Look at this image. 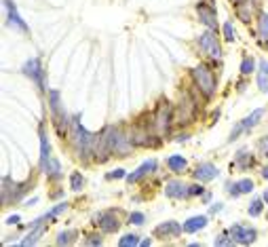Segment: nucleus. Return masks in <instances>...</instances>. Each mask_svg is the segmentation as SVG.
Masks as SVG:
<instances>
[{
	"label": "nucleus",
	"instance_id": "1",
	"mask_svg": "<svg viewBox=\"0 0 268 247\" xmlns=\"http://www.w3.org/2000/svg\"><path fill=\"white\" fill-rule=\"evenodd\" d=\"M81 116H76L74 121H72V144L76 148V152L78 156L83 158V161H87L93 152H95V140H97V135H93L85 129V127L81 125V121H78Z\"/></svg>",
	"mask_w": 268,
	"mask_h": 247
},
{
	"label": "nucleus",
	"instance_id": "2",
	"mask_svg": "<svg viewBox=\"0 0 268 247\" xmlns=\"http://www.w3.org/2000/svg\"><path fill=\"white\" fill-rule=\"evenodd\" d=\"M192 81L196 85V89H199L205 98H214V93L218 89V83H216V74L211 72L207 66H196L192 68Z\"/></svg>",
	"mask_w": 268,
	"mask_h": 247
},
{
	"label": "nucleus",
	"instance_id": "3",
	"mask_svg": "<svg viewBox=\"0 0 268 247\" xmlns=\"http://www.w3.org/2000/svg\"><path fill=\"white\" fill-rule=\"evenodd\" d=\"M173 108L167 99H161L159 106H156V112H154V118H152V125H154V131L159 138H165L171 129V123H173Z\"/></svg>",
	"mask_w": 268,
	"mask_h": 247
},
{
	"label": "nucleus",
	"instance_id": "4",
	"mask_svg": "<svg viewBox=\"0 0 268 247\" xmlns=\"http://www.w3.org/2000/svg\"><path fill=\"white\" fill-rule=\"evenodd\" d=\"M49 106H51V116H53L55 129H57V133L64 138V135L68 133V121H70V118L66 116V110L61 108L57 91H49Z\"/></svg>",
	"mask_w": 268,
	"mask_h": 247
},
{
	"label": "nucleus",
	"instance_id": "5",
	"mask_svg": "<svg viewBox=\"0 0 268 247\" xmlns=\"http://www.w3.org/2000/svg\"><path fill=\"white\" fill-rule=\"evenodd\" d=\"M194 114H196V101L190 98V95H184L182 99H179V106H178V112L173 114L176 116V121L179 125H186V123H190L194 121Z\"/></svg>",
	"mask_w": 268,
	"mask_h": 247
},
{
	"label": "nucleus",
	"instance_id": "6",
	"mask_svg": "<svg viewBox=\"0 0 268 247\" xmlns=\"http://www.w3.org/2000/svg\"><path fill=\"white\" fill-rule=\"evenodd\" d=\"M129 140H131L133 146H152V144H159V140H154V135H152V129H148L146 125H135V127H133Z\"/></svg>",
	"mask_w": 268,
	"mask_h": 247
},
{
	"label": "nucleus",
	"instance_id": "7",
	"mask_svg": "<svg viewBox=\"0 0 268 247\" xmlns=\"http://www.w3.org/2000/svg\"><path fill=\"white\" fill-rule=\"evenodd\" d=\"M199 47H201V51L205 55H209V57H214L218 59L220 55H222V49H220V43H218V38L214 32H203V34L199 36Z\"/></svg>",
	"mask_w": 268,
	"mask_h": 247
},
{
	"label": "nucleus",
	"instance_id": "8",
	"mask_svg": "<svg viewBox=\"0 0 268 247\" xmlns=\"http://www.w3.org/2000/svg\"><path fill=\"white\" fill-rule=\"evenodd\" d=\"M228 235L232 237V241L234 243H241V245H249V243H254L256 241V228H251V226H245V224H234L230 226V230H228Z\"/></svg>",
	"mask_w": 268,
	"mask_h": 247
},
{
	"label": "nucleus",
	"instance_id": "9",
	"mask_svg": "<svg viewBox=\"0 0 268 247\" xmlns=\"http://www.w3.org/2000/svg\"><path fill=\"white\" fill-rule=\"evenodd\" d=\"M262 116H264V110H262V108L254 110V112H251V114L245 118V121H241V123L232 129V133H230V142H234L243 131H251V129H254V127L260 123V118H262Z\"/></svg>",
	"mask_w": 268,
	"mask_h": 247
},
{
	"label": "nucleus",
	"instance_id": "10",
	"mask_svg": "<svg viewBox=\"0 0 268 247\" xmlns=\"http://www.w3.org/2000/svg\"><path fill=\"white\" fill-rule=\"evenodd\" d=\"M23 74L32 78V81L38 85V89H41V91H45L43 68H41V61H38V59H30V61H26V66H23Z\"/></svg>",
	"mask_w": 268,
	"mask_h": 247
},
{
	"label": "nucleus",
	"instance_id": "11",
	"mask_svg": "<svg viewBox=\"0 0 268 247\" xmlns=\"http://www.w3.org/2000/svg\"><path fill=\"white\" fill-rule=\"evenodd\" d=\"M95 224H99V228L104 230V233H116V230L121 228V222H118L114 211H104V213H99V216H95Z\"/></svg>",
	"mask_w": 268,
	"mask_h": 247
},
{
	"label": "nucleus",
	"instance_id": "12",
	"mask_svg": "<svg viewBox=\"0 0 268 247\" xmlns=\"http://www.w3.org/2000/svg\"><path fill=\"white\" fill-rule=\"evenodd\" d=\"M196 13H199V19L207 26L209 30H218V17H216V6L211 4H196Z\"/></svg>",
	"mask_w": 268,
	"mask_h": 247
},
{
	"label": "nucleus",
	"instance_id": "13",
	"mask_svg": "<svg viewBox=\"0 0 268 247\" xmlns=\"http://www.w3.org/2000/svg\"><path fill=\"white\" fill-rule=\"evenodd\" d=\"M182 226L178 224V222H173V220H169V222H163V224H159L154 228V237H161V239H176V237H179V233H182Z\"/></svg>",
	"mask_w": 268,
	"mask_h": 247
},
{
	"label": "nucleus",
	"instance_id": "14",
	"mask_svg": "<svg viewBox=\"0 0 268 247\" xmlns=\"http://www.w3.org/2000/svg\"><path fill=\"white\" fill-rule=\"evenodd\" d=\"M192 175H194V180H199V182H209V180L218 178L220 169H218L216 165H211V163H203V165H199L192 171Z\"/></svg>",
	"mask_w": 268,
	"mask_h": 247
},
{
	"label": "nucleus",
	"instance_id": "15",
	"mask_svg": "<svg viewBox=\"0 0 268 247\" xmlns=\"http://www.w3.org/2000/svg\"><path fill=\"white\" fill-rule=\"evenodd\" d=\"M236 4V17H239L243 23H249L251 17H254V9H256V0H239Z\"/></svg>",
	"mask_w": 268,
	"mask_h": 247
},
{
	"label": "nucleus",
	"instance_id": "16",
	"mask_svg": "<svg viewBox=\"0 0 268 247\" xmlns=\"http://www.w3.org/2000/svg\"><path fill=\"white\" fill-rule=\"evenodd\" d=\"M45 222H46V218H38L34 224H32V233H30L26 239H21L19 245H26V247H28V245L38 243V239L45 235Z\"/></svg>",
	"mask_w": 268,
	"mask_h": 247
},
{
	"label": "nucleus",
	"instance_id": "17",
	"mask_svg": "<svg viewBox=\"0 0 268 247\" xmlns=\"http://www.w3.org/2000/svg\"><path fill=\"white\" fill-rule=\"evenodd\" d=\"M154 169H156V161H154V158H148L146 163H141V165H139V169H137V171H133V173L127 175V182H129V184H135V182H139L141 178H144V175L152 173Z\"/></svg>",
	"mask_w": 268,
	"mask_h": 247
},
{
	"label": "nucleus",
	"instance_id": "18",
	"mask_svg": "<svg viewBox=\"0 0 268 247\" xmlns=\"http://www.w3.org/2000/svg\"><path fill=\"white\" fill-rule=\"evenodd\" d=\"M4 9H6V13H9V26L17 28V30H21V32H28L26 21L19 17V13H17V9H15V4L11 2V0H4Z\"/></svg>",
	"mask_w": 268,
	"mask_h": 247
},
{
	"label": "nucleus",
	"instance_id": "19",
	"mask_svg": "<svg viewBox=\"0 0 268 247\" xmlns=\"http://www.w3.org/2000/svg\"><path fill=\"white\" fill-rule=\"evenodd\" d=\"M165 195H167L169 198H184V197H188V184L173 180L167 184V188H165Z\"/></svg>",
	"mask_w": 268,
	"mask_h": 247
},
{
	"label": "nucleus",
	"instance_id": "20",
	"mask_svg": "<svg viewBox=\"0 0 268 247\" xmlns=\"http://www.w3.org/2000/svg\"><path fill=\"white\" fill-rule=\"evenodd\" d=\"M51 158V146H49V138L45 133V125H41V167L45 169L46 163Z\"/></svg>",
	"mask_w": 268,
	"mask_h": 247
},
{
	"label": "nucleus",
	"instance_id": "21",
	"mask_svg": "<svg viewBox=\"0 0 268 247\" xmlns=\"http://www.w3.org/2000/svg\"><path fill=\"white\" fill-rule=\"evenodd\" d=\"M228 193H230L232 197L254 193V182L251 180H241V182H236V184H228Z\"/></svg>",
	"mask_w": 268,
	"mask_h": 247
},
{
	"label": "nucleus",
	"instance_id": "22",
	"mask_svg": "<svg viewBox=\"0 0 268 247\" xmlns=\"http://www.w3.org/2000/svg\"><path fill=\"white\" fill-rule=\"evenodd\" d=\"M207 216H194V218H190V220H186L184 222V233H196V230H201V228H205L207 226Z\"/></svg>",
	"mask_w": 268,
	"mask_h": 247
},
{
	"label": "nucleus",
	"instance_id": "23",
	"mask_svg": "<svg viewBox=\"0 0 268 247\" xmlns=\"http://www.w3.org/2000/svg\"><path fill=\"white\" fill-rule=\"evenodd\" d=\"M258 89L262 93H268V61L262 59L258 68Z\"/></svg>",
	"mask_w": 268,
	"mask_h": 247
},
{
	"label": "nucleus",
	"instance_id": "24",
	"mask_svg": "<svg viewBox=\"0 0 268 247\" xmlns=\"http://www.w3.org/2000/svg\"><path fill=\"white\" fill-rule=\"evenodd\" d=\"M167 167H169L173 173H182V171H186L188 161H186L184 156H179V154H173V156L167 158Z\"/></svg>",
	"mask_w": 268,
	"mask_h": 247
},
{
	"label": "nucleus",
	"instance_id": "25",
	"mask_svg": "<svg viewBox=\"0 0 268 247\" xmlns=\"http://www.w3.org/2000/svg\"><path fill=\"white\" fill-rule=\"evenodd\" d=\"M234 163H236V167H239L241 171H245V169H249V167L254 165V156H251L247 150H239V152H236Z\"/></svg>",
	"mask_w": 268,
	"mask_h": 247
},
{
	"label": "nucleus",
	"instance_id": "26",
	"mask_svg": "<svg viewBox=\"0 0 268 247\" xmlns=\"http://www.w3.org/2000/svg\"><path fill=\"white\" fill-rule=\"evenodd\" d=\"M45 171L49 173V178H51V180L61 178V167H59V163L55 161V158H49V163H46V167H45Z\"/></svg>",
	"mask_w": 268,
	"mask_h": 247
},
{
	"label": "nucleus",
	"instance_id": "27",
	"mask_svg": "<svg viewBox=\"0 0 268 247\" xmlns=\"http://www.w3.org/2000/svg\"><path fill=\"white\" fill-rule=\"evenodd\" d=\"M76 230H64L57 235V245H72L76 241Z\"/></svg>",
	"mask_w": 268,
	"mask_h": 247
},
{
	"label": "nucleus",
	"instance_id": "28",
	"mask_svg": "<svg viewBox=\"0 0 268 247\" xmlns=\"http://www.w3.org/2000/svg\"><path fill=\"white\" fill-rule=\"evenodd\" d=\"M262 205H264V198H254V201H251V205H249V216H260V213H262Z\"/></svg>",
	"mask_w": 268,
	"mask_h": 247
},
{
	"label": "nucleus",
	"instance_id": "29",
	"mask_svg": "<svg viewBox=\"0 0 268 247\" xmlns=\"http://www.w3.org/2000/svg\"><path fill=\"white\" fill-rule=\"evenodd\" d=\"M258 32H260V38L262 41H268V15L264 13L262 17H260V28H258Z\"/></svg>",
	"mask_w": 268,
	"mask_h": 247
},
{
	"label": "nucleus",
	"instance_id": "30",
	"mask_svg": "<svg viewBox=\"0 0 268 247\" xmlns=\"http://www.w3.org/2000/svg\"><path fill=\"white\" fill-rule=\"evenodd\" d=\"M256 70V59L254 57H245L241 63V74H251Z\"/></svg>",
	"mask_w": 268,
	"mask_h": 247
},
{
	"label": "nucleus",
	"instance_id": "31",
	"mask_svg": "<svg viewBox=\"0 0 268 247\" xmlns=\"http://www.w3.org/2000/svg\"><path fill=\"white\" fill-rule=\"evenodd\" d=\"M70 186H72V190H76V193H78V190L85 186V178L81 173H72V175H70Z\"/></svg>",
	"mask_w": 268,
	"mask_h": 247
},
{
	"label": "nucleus",
	"instance_id": "32",
	"mask_svg": "<svg viewBox=\"0 0 268 247\" xmlns=\"http://www.w3.org/2000/svg\"><path fill=\"white\" fill-rule=\"evenodd\" d=\"M121 247H133V245H139V237L137 235H125L121 241H118Z\"/></svg>",
	"mask_w": 268,
	"mask_h": 247
},
{
	"label": "nucleus",
	"instance_id": "33",
	"mask_svg": "<svg viewBox=\"0 0 268 247\" xmlns=\"http://www.w3.org/2000/svg\"><path fill=\"white\" fill-rule=\"evenodd\" d=\"M66 209H68V203H59L57 207H53V209H51L49 213H46L45 218H46V220H53L55 216H59V213H61V211H66Z\"/></svg>",
	"mask_w": 268,
	"mask_h": 247
},
{
	"label": "nucleus",
	"instance_id": "34",
	"mask_svg": "<svg viewBox=\"0 0 268 247\" xmlns=\"http://www.w3.org/2000/svg\"><path fill=\"white\" fill-rule=\"evenodd\" d=\"M224 38L228 43H232L234 41V28H232V23L230 21H226L224 23Z\"/></svg>",
	"mask_w": 268,
	"mask_h": 247
},
{
	"label": "nucleus",
	"instance_id": "35",
	"mask_svg": "<svg viewBox=\"0 0 268 247\" xmlns=\"http://www.w3.org/2000/svg\"><path fill=\"white\" fill-rule=\"evenodd\" d=\"M129 222H131V224H135V226H141V224H144V213L133 211L131 216H129Z\"/></svg>",
	"mask_w": 268,
	"mask_h": 247
},
{
	"label": "nucleus",
	"instance_id": "36",
	"mask_svg": "<svg viewBox=\"0 0 268 247\" xmlns=\"http://www.w3.org/2000/svg\"><path fill=\"white\" fill-rule=\"evenodd\" d=\"M214 243H216V245H232L234 241H232V237H228V235H220Z\"/></svg>",
	"mask_w": 268,
	"mask_h": 247
},
{
	"label": "nucleus",
	"instance_id": "37",
	"mask_svg": "<svg viewBox=\"0 0 268 247\" xmlns=\"http://www.w3.org/2000/svg\"><path fill=\"white\" fill-rule=\"evenodd\" d=\"M194 195H203V186H196V184L188 186V197H194Z\"/></svg>",
	"mask_w": 268,
	"mask_h": 247
},
{
	"label": "nucleus",
	"instance_id": "38",
	"mask_svg": "<svg viewBox=\"0 0 268 247\" xmlns=\"http://www.w3.org/2000/svg\"><path fill=\"white\" fill-rule=\"evenodd\" d=\"M116 178H125V171L123 169H116L112 173H108V180H116Z\"/></svg>",
	"mask_w": 268,
	"mask_h": 247
},
{
	"label": "nucleus",
	"instance_id": "39",
	"mask_svg": "<svg viewBox=\"0 0 268 247\" xmlns=\"http://www.w3.org/2000/svg\"><path fill=\"white\" fill-rule=\"evenodd\" d=\"M87 243L89 245H101V239L97 235H89V239H87Z\"/></svg>",
	"mask_w": 268,
	"mask_h": 247
},
{
	"label": "nucleus",
	"instance_id": "40",
	"mask_svg": "<svg viewBox=\"0 0 268 247\" xmlns=\"http://www.w3.org/2000/svg\"><path fill=\"white\" fill-rule=\"evenodd\" d=\"M258 146H260V150H262V152H264V154H268V138H264V140H260V144H258Z\"/></svg>",
	"mask_w": 268,
	"mask_h": 247
},
{
	"label": "nucleus",
	"instance_id": "41",
	"mask_svg": "<svg viewBox=\"0 0 268 247\" xmlns=\"http://www.w3.org/2000/svg\"><path fill=\"white\" fill-rule=\"evenodd\" d=\"M19 216H9V218H6V224H19Z\"/></svg>",
	"mask_w": 268,
	"mask_h": 247
},
{
	"label": "nucleus",
	"instance_id": "42",
	"mask_svg": "<svg viewBox=\"0 0 268 247\" xmlns=\"http://www.w3.org/2000/svg\"><path fill=\"white\" fill-rule=\"evenodd\" d=\"M262 178H264V180H268V165H266L264 169H262Z\"/></svg>",
	"mask_w": 268,
	"mask_h": 247
},
{
	"label": "nucleus",
	"instance_id": "43",
	"mask_svg": "<svg viewBox=\"0 0 268 247\" xmlns=\"http://www.w3.org/2000/svg\"><path fill=\"white\" fill-rule=\"evenodd\" d=\"M262 198H264V201L268 203V190H266V193H264V197H262Z\"/></svg>",
	"mask_w": 268,
	"mask_h": 247
},
{
	"label": "nucleus",
	"instance_id": "44",
	"mask_svg": "<svg viewBox=\"0 0 268 247\" xmlns=\"http://www.w3.org/2000/svg\"><path fill=\"white\" fill-rule=\"evenodd\" d=\"M232 2H239V0H232Z\"/></svg>",
	"mask_w": 268,
	"mask_h": 247
},
{
	"label": "nucleus",
	"instance_id": "45",
	"mask_svg": "<svg viewBox=\"0 0 268 247\" xmlns=\"http://www.w3.org/2000/svg\"><path fill=\"white\" fill-rule=\"evenodd\" d=\"M266 218H268V211H266Z\"/></svg>",
	"mask_w": 268,
	"mask_h": 247
}]
</instances>
